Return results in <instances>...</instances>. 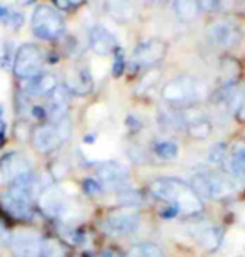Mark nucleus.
Wrapping results in <instances>:
<instances>
[{"mask_svg": "<svg viewBox=\"0 0 245 257\" xmlns=\"http://www.w3.org/2000/svg\"><path fill=\"white\" fill-rule=\"evenodd\" d=\"M150 193L158 200L166 202L168 205L178 207L180 212L183 213H200L203 210V203H201L200 197L181 178H156L150 183Z\"/></svg>", "mask_w": 245, "mask_h": 257, "instance_id": "obj_1", "label": "nucleus"}, {"mask_svg": "<svg viewBox=\"0 0 245 257\" xmlns=\"http://www.w3.org/2000/svg\"><path fill=\"white\" fill-rule=\"evenodd\" d=\"M208 93L206 84L196 77L180 76L175 79L168 81L163 86L161 96L163 99L173 104H193L201 101Z\"/></svg>", "mask_w": 245, "mask_h": 257, "instance_id": "obj_2", "label": "nucleus"}, {"mask_svg": "<svg viewBox=\"0 0 245 257\" xmlns=\"http://www.w3.org/2000/svg\"><path fill=\"white\" fill-rule=\"evenodd\" d=\"M31 27L36 37L42 41H54L66 32V21L56 7L39 6L32 14Z\"/></svg>", "mask_w": 245, "mask_h": 257, "instance_id": "obj_3", "label": "nucleus"}, {"mask_svg": "<svg viewBox=\"0 0 245 257\" xmlns=\"http://www.w3.org/2000/svg\"><path fill=\"white\" fill-rule=\"evenodd\" d=\"M190 187L200 198H210V200H222L233 195L235 192L233 180L220 173H195L191 177Z\"/></svg>", "mask_w": 245, "mask_h": 257, "instance_id": "obj_4", "label": "nucleus"}, {"mask_svg": "<svg viewBox=\"0 0 245 257\" xmlns=\"http://www.w3.org/2000/svg\"><path fill=\"white\" fill-rule=\"evenodd\" d=\"M42 66H44V57L39 47L36 44H24L14 56L12 71L19 79L27 81L42 74Z\"/></svg>", "mask_w": 245, "mask_h": 257, "instance_id": "obj_5", "label": "nucleus"}, {"mask_svg": "<svg viewBox=\"0 0 245 257\" xmlns=\"http://www.w3.org/2000/svg\"><path fill=\"white\" fill-rule=\"evenodd\" d=\"M98 182L106 190L119 192L129 185V172L118 162H104L98 165Z\"/></svg>", "mask_w": 245, "mask_h": 257, "instance_id": "obj_6", "label": "nucleus"}, {"mask_svg": "<svg viewBox=\"0 0 245 257\" xmlns=\"http://www.w3.org/2000/svg\"><path fill=\"white\" fill-rule=\"evenodd\" d=\"M11 247L16 257H41L44 239L34 230H17L11 235Z\"/></svg>", "mask_w": 245, "mask_h": 257, "instance_id": "obj_7", "label": "nucleus"}, {"mask_svg": "<svg viewBox=\"0 0 245 257\" xmlns=\"http://www.w3.org/2000/svg\"><path fill=\"white\" fill-rule=\"evenodd\" d=\"M31 172V162L27 158H24L21 153L9 152L0 158V178H2L4 183L11 185V183Z\"/></svg>", "mask_w": 245, "mask_h": 257, "instance_id": "obj_8", "label": "nucleus"}, {"mask_svg": "<svg viewBox=\"0 0 245 257\" xmlns=\"http://www.w3.org/2000/svg\"><path fill=\"white\" fill-rule=\"evenodd\" d=\"M166 42H163L161 39H148L143 41L134 47L133 51V61L138 66H155L158 64L166 54Z\"/></svg>", "mask_w": 245, "mask_h": 257, "instance_id": "obj_9", "label": "nucleus"}, {"mask_svg": "<svg viewBox=\"0 0 245 257\" xmlns=\"http://www.w3.org/2000/svg\"><path fill=\"white\" fill-rule=\"evenodd\" d=\"M141 225V217L138 212H116L106 217L104 229L109 235H129L134 234Z\"/></svg>", "mask_w": 245, "mask_h": 257, "instance_id": "obj_10", "label": "nucleus"}, {"mask_svg": "<svg viewBox=\"0 0 245 257\" xmlns=\"http://www.w3.org/2000/svg\"><path fill=\"white\" fill-rule=\"evenodd\" d=\"M39 205L49 217H66L67 213V197L64 195V192L56 185H47L39 195Z\"/></svg>", "mask_w": 245, "mask_h": 257, "instance_id": "obj_11", "label": "nucleus"}, {"mask_svg": "<svg viewBox=\"0 0 245 257\" xmlns=\"http://www.w3.org/2000/svg\"><path fill=\"white\" fill-rule=\"evenodd\" d=\"M89 47L94 54L98 56H108L118 49V41L109 32L106 27L96 24V26L89 31Z\"/></svg>", "mask_w": 245, "mask_h": 257, "instance_id": "obj_12", "label": "nucleus"}, {"mask_svg": "<svg viewBox=\"0 0 245 257\" xmlns=\"http://www.w3.org/2000/svg\"><path fill=\"white\" fill-rule=\"evenodd\" d=\"M64 142L57 130L56 124H42L39 128L34 130L32 133V145L37 152L41 153H51L59 145Z\"/></svg>", "mask_w": 245, "mask_h": 257, "instance_id": "obj_13", "label": "nucleus"}, {"mask_svg": "<svg viewBox=\"0 0 245 257\" xmlns=\"http://www.w3.org/2000/svg\"><path fill=\"white\" fill-rule=\"evenodd\" d=\"M210 41L218 47H232L240 41V31L237 26L227 21L215 22L208 31Z\"/></svg>", "mask_w": 245, "mask_h": 257, "instance_id": "obj_14", "label": "nucleus"}, {"mask_svg": "<svg viewBox=\"0 0 245 257\" xmlns=\"http://www.w3.org/2000/svg\"><path fill=\"white\" fill-rule=\"evenodd\" d=\"M223 170L233 182L245 183V145H237L222 162Z\"/></svg>", "mask_w": 245, "mask_h": 257, "instance_id": "obj_15", "label": "nucleus"}, {"mask_svg": "<svg viewBox=\"0 0 245 257\" xmlns=\"http://www.w3.org/2000/svg\"><path fill=\"white\" fill-rule=\"evenodd\" d=\"M67 108H69V91L64 86H57L49 98L47 113H49V116L54 121H59L62 118H66Z\"/></svg>", "mask_w": 245, "mask_h": 257, "instance_id": "obj_16", "label": "nucleus"}, {"mask_svg": "<svg viewBox=\"0 0 245 257\" xmlns=\"http://www.w3.org/2000/svg\"><path fill=\"white\" fill-rule=\"evenodd\" d=\"M57 88V79L56 76L52 74H39L37 77H32V79L26 81V86H24V91L31 96H47L52 94V91Z\"/></svg>", "mask_w": 245, "mask_h": 257, "instance_id": "obj_17", "label": "nucleus"}, {"mask_svg": "<svg viewBox=\"0 0 245 257\" xmlns=\"http://www.w3.org/2000/svg\"><path fill=\"white\" fill-rule=\"evenodd\" d=\"M195 235L205 249L215 250L220 245V242H222L223 230L215 225H200L198 230H195Z\"/></svg>", "mask_w": 245, "mask_h": 257, "instance_id": "obj_18", "label": "nucleus"}, {"mask_svg": "<svg viewBox=\"0 0 245 257\" xmlns=\"http://www.w3.org/2000/svg\"><path fill=\"white\" fill-rule=\"evenodd\" d=\"M91 88H93V79H91V74L88 69H79L78 74L71 76L69 81H67V91H69V93L86 94V93H89Z\"/></svg>", "mask_w": 245, "mask_h": 257, "instance_id": "obj_19", "label": "nucleus"}, {"mask_svg": "<svg viewBox=\"0 0 245 257\" xmlns=\"http://www.w3.org/2000/svg\"><path fill=\"white\" fill-rule=\"evenodd\" d=\"M116 202L121 207L126 208H138L143 203V195L139 190H134V188H123V190L118 192L116 195Z\"/></svg>", "mask_w": 245, "mask_h": 257, "instance_id": "obj_20", "label": "nucleus"}, {"mask_svg": "<svg viewBox=\"0 0 245 257\" xmlns=\"http://www.w3.org/2000/svg\"><path fill=\"white\" fill-rule=\"evenodd\" d=\"M173 7L181 21H191L198 11L196 0H173Z\"/></svg>", "mask_w": 245, "mask_h": 257, "instance_id": "obj_21", "label": "nucleus"}, {"mask_svg": "<svg viewBox=\"0 0 245 257\" xmlns=\"http://www.w3.org/2000/svg\"><path fill=\"white\" fill-rule=\"evenodd\" d=\"M153 152L158 158L161 160H175L178 158V145L175 142H168V140H163V142H158L155 143V147H153Z\"/></svg>", "mask_w": 245, "mask_h": 257, "instance_id": "obj_22", "label": "nucleus"}, {"mask_svg": "<svg viewBox=\"0 0 245 257\" xmlns=\"http://www.w3.org/2000/svg\"><path fill=\"white\" fill-rule=\"evenodd\" d=\"M186 133L190 135L191 138L196 140H205L212 135V123L208 119H201L196 121V123L186 126Z\"/></svg>", "mask_w": 245, "mask_h": 257, "instance_id": "obj_23", "label": "nucleus"}, {"mask_svg": "<svg viewBox=\"0 0 245 257\" xmlns=\"http://www.w3.org/2000/svg\"><path fill=\"white\" fill-rule=\"evenodd\" d=\"M128 257H163V252L156 244L145 242V244H138L136 247H133Z\"/></svg>", "mask_w": 245, "mask_h": 257, "instance_id": "obj_24", "label": "nucleus"}, {"mask_svg": "<svg viewBox=\"0 0 245 257\" xmlns=\"http://www.w3.org/2000/svg\"><path fill=\"white\" fill-rule=\"evenodd\" d=\"M160 76H161V71L158 69V67H155V69H150L145 76L141 77V79H139L136 93L141 94V93H146V91L153 89L156 86V82L160 81Z\"/></svg>", "mask_w": 245, "mask_h": 257, "instance_id": "obj_25", "label": "nucleus"}, {"mask_svg": "<svg viewBox=\"0 0 245 257\" xmlns=\"http://www.w3.org/2000/svg\"><path fill=\"white\" fill-rule=\"evenodd\" d=\"M41 257H66L64 247H62L61 242L56 239H44Z\"/></svg>", "mask_w": 245, "mask_h": 257, "instance_id": "obj_26", "label": "nucleus"}, {"mask_svg": "<svg viewBox=\"0 0 245 257\" xmlns=\"http://www.w3.org/2000/svg\"><path fill=\"white\" fill-rule=\"evenodd\" d=\"M228 155V147L227 143H217L210 148L208 152V162L210 163H222Z\"/></svg>", "mask_w": 245, "mask_h": 257, "instance_id": "obj_27", "label": "nucleus"}, {"mask_svg": "<svg viewBox=\"0 0 245 257\" xmlns=\"http://www.w3.org/2000/svg\"><path fill=\"white\" fill-rule=\"evenodd\" d=\"M83 190L91 197H99L104 193V187L98 182V178H84L83 180Z\"/></svg>", "mask_w": 245, "mask_h": 257, "instance_id": "obj_28", "label": "nucleus"}, {"mask_svg": "<svg viewBox=\"0 0 245 257\" xmlns=\"http://www.w3.org/2000/svg\"><path fill=\"white\" fill-rule=\"evenodd\" d=\"M238 74H240V67L237 64V61H233V59H223L222 61V76L228 82L232 79H235Z\"/></svg>", "mask_w": 245, "mask_h": 257, "instance_id": "obj_29", "label": "nucleus"}, {"mask_svg": "<svg viewBox=\"0 0 245 257\" xmlns=\"http://www.w3.org/2000/svg\"><path fill=\"white\" fill-rule=\"evenodd\" d=\"M114 52H116V57H114V64H113V76L119 77V76L123 74L124 67H126V62H124V54L121 52L119 47Z\"/></svg>", "mask_w": 245, "mask_h": 257, "instance_id": "obj_30", "label": "nucleus"}, {"mask_svg": "<svg viewBox=\"0 0 245 257\" xmlns=\"http://www.w3.org/2000/svg\"><path fill=\"white\" fill-rule=\"evenodd\" d=\"M198 4V9L203 12H217L220 9V4L222 0H196Z\"/></svg>", "mask_w": 245, "mask_h": 257, "instance_id": "obj_31", "label": "nucleus"}, {"mask_svg": "<svg viewBox=\"0 0 245 257\" xmlns=\"http://www.w3.org/2000/svg\"><path fill=\"white\" fill-rule=\"evenodd\" d=\"M14 135H16L17 140H21V142H26L29 138V124L26 121H19L16 124V128H14Z\"/></svg>", "mask_w": 245, "mask_h": 257, "instance_id": "obj_32", "label": "nucleus"}, {"mask_svg": "<svg viewBox=\"0 0 245 257\" xmlns=\"http://www.w3.org/2000/svg\"><path fill=\"white\" fill-rule=\"evenodd\" d=\"M7 26H11L12 29H16V31H19L22 26H24V16L21 12H14L11 11V17H9V22Z\"/></svg>", "mask_w": 245, "mask_h": 257, "instance_id": "obj_33", "label": "nucleus"}, {"mask_svg": "<svg viewBox=\"0 0 245 257\" xmlns=\"http://www.w3.org/2000/svg\"><path fill=\"white\" fill-rule=\"evenodd\" d=\"M180 208L175 207V205H168L166 208H163V210H160V217L161 219H175V217L180 215Z\"/></svg>", "mask_w": 245, "mask_h": 257, "instance_id": "obj_34", "label": "nucleus"}, {"mask_svg": "<svg viewBox=\"0 0 245 257\" xmlns=\"http://www.w3.org/2000/svg\"><path fill=\"white\" fill-rule=\"evenodd\" d=\"M126 124L129 126V128H133V130H139V128H141V126H143L141 121H139L138 118H134V116H128Z\"/></svg>", "mask_w": 245, "mask_h": 257, "instance_id": "obj_35", "label": "nucleus"}, {"mask_svg": "<svg viewBox=\"0 0 245 257\" xmlns=\"http://www.w3.org/2000/svg\"><path fill=\"white\" fill-rule=\"evenodd\" d=\"M9 17H11V11H9L6 6H0V22L6 24V26H7Z\"/></svg>", "mask_w": 245, "mask_h": 257, "instance_id": "obj_36", "label": "nucleus"}, {"mask_svg": "<svg viewBox=\"0 0 245 257\" xmlns=\"http://www.w3.org/2000/svg\"><path fill=\"white\" fill-rule=\"evenodd\" d=\"M31 113H32L34 118H37V119L46 118V109H44V108H41V106H34Z\"/></svg>", "mask_w": 245, "mask_h": 257, "instance_id": "obj_37", "label": "nucleus"}, {"mask_svg": "<svg viewBox=\"0 0 245 257\" xmlns=\"http://www.w3.org/2000/svg\"><path fill=\"white\" fill-rule=\"evenodd\" d=\"M0 242H11V235L6 229V225L0 222Z\"/></svg>", "mask_w": 245, "mask_h": 257, "instance_id": "obj_38", "label": "nucleus"}, {"mask_svg": "<svg viewBox=\"0 0 245 257\" xmlns=\"http://www.w3.org/2000/svg\"><path fill=\"white\" fill-rule=\"evenodd\" d=\"M4 138H6V123L0 119V147H2V143H4Z\"/></svg>", "mask_w": 245, "mask_h": 257, "instance_id": "obj_39", "label": "nucleus"}, {"mask_svg": "<svg viewBox=\"0 0 245 257\" xmlns=\"http://www.w3.org/2000/svg\"><path fill=\"white\" fill-rule=\"evenodd\" d=\"M235 114H237L240 119H245V99L242 101V104H240V108H238V111Z\"/></svg>", "mask_w": 245, "mask_h": 257, "instance_id": "obj_40", "label": "nucleus"}, {"mask_svg": "<svg viewBox=\"0 0 245 257\" xmlns=\"http://www.w3.org/2000/svg\"><path fill=\"white\" fill-rule=\"evenodd\" d=\"M17 2L21 4V6H32L36 0H17Z\"/></svg>", "mask_w": 245, "mask_h": 257, "instance_id": "obj_41", "label": "nucleus"}, {"mask_svg": "<svg viewBox=\"0 0 245 257\" xmlns=\"http://www.w3.org/2000/svg\"><path fill=\"white\" fill-rule=\"evenodd\" d=\"M66 2L69 4L71 7H76V6H79V4L83 2V0H66Z\"/></svg>", "mask_w": 245, "mask_h": 257, "instance_id": "obj_42", "label": "nucleus"}, {"mask_svg": "<svg viewBox=\"0 0 245 257\" xmlns=\"http://www.w3.org/2000/svg\"><path fill=\"white\" fill-rule=\"evenodd\" d=\"M96 137H86V143H91Z\"/></svg>", "mask_w": 245, "mask_h": 257, "instance_id": "obj_43", "label": "nucleus"}, {"mask_svg": "<svg viewBox=\"0 0 245 257\" xmlns=\"http://www.w3.org/2000/svg\"><path fill=\"white\" fill-rule=\"evenodd\" d=\"M2 114H4V106L0 104V119H2Z\"/></svg>", "mask_w": 245, "mask_h": 257, "instance_id": "obj_44", "label": "nucleus"}]
</instances>
